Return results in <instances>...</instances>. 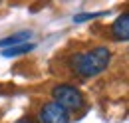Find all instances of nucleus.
<instances>
[{
	"label": "nucleus",
	"instance_id": "f257e3e1",
	"mask_svg": "<svg viewBox=\"0 0 129 123\" xmlns=\"http://www.w3.org/2000/svg\"><path fill=\"white\" fill-rule=\"evenodd\" d=\"M111 60V52L105 46H95L87 52H80L74 54L70 58V66L74 70V74L81 79H89V77L99 76Z\"/></svg>",
	"mask_w": 129,
	"mask_h": 123
},
{
	"label": "nucleus",
	"instance_id": "f03ea898",
	"mask_svg": "<svg viewBox=\"0 0 129 123\" xmlns=\"http://www.w3.org/2000/svg\"><path fill=\"white\" fill-rule=\"evenodd\" d=\"M52 97H54V101H56L58 105H62L68 113L81 109L83 103H85L81 91L78 87L70 85V83H60V85H56V87L52 89Z\"/></svg>",
	"mask_w": 129,
	"mask_h": 123
},
{
	"label": "nucleus",
	"instance_id": "7ed1b4c3",
	"mask_svg": "<svg viewBox=\"0 0 129 123\" xmlns=\"http://www.w3.org/2000/svg\"><path fill=\"white\" fill-rule=\"evenodd\" d=\"M40 121L42 123H70V113L56 101H48L40 107Z\"/></svg>",
	"mask_w": 129,
	"mask_h": 123
},
{
	"label": "nucleus",
	"instance_id": "20e7f679",
	"mask_svg": "<svg viewBox=\"0 0 129 123\" xmlns=\"http://www.w3.org/2000/svg\"><path fill=\"white\" fill-rule=\"evenodd\" d=\"M111 36L119 42L129 40V12H123L115 18V22L111 24Z\"/></svg>",
	"mask_w": 129,
	"mask_h": 123
},
{
	"label": "nucleus",
	"instance_id": "39448f33",
	"mask_svg": "<svg viewBox=\"0 0 129 123\" xmlns=\"http://www.w3.org/2000/svg\"><path fill=\"white\" fill-rule=\"evenodd\" d=\"M30 38H32V32L30 30H20L16 34H10V36L2 38L0 40V48L6 50V48H14V46H20V44H28Z\"/></svg>",
	"mask_w": 129,
	"mask_h": 123
},
{
	"label": "nucleus",
	"instance_id": "423d86ee",
	"mask_svg": "<svg viewBox=\"0 0 129 123\" xmlns=\"http://www.w3.org/2000/svg\"><path fill=\"white\" fill-rule=\"evenodd\" d=\"M34 48H36V44H32V42H28V44H20V46L2 50V56H4V58H16V56H24V54L32 52Z\"/></svg>",
	"mask_w": 129,
	"mask_h": 123
},
{
	"label": "nucleus",
	"instance_id": "0eeeda50",
	"mask_svg": "<svg viewBox=\"0 0 129 123\" xmlns=\"http://www.w3.org/2000/svg\"><path fill=\"white\" fill-rule=\"evenodd\" d=\"M103 14H107V12H83V14H76L74 16V22H76V24H81V22L99 18V16H103Z\"/></svg>",
	"mask_w": 129,
	"mask_h": 123
},
{
	"label": "nucleus",
	"instance_id": "6e6552de",
	"mask_svg": "<svg viewBox=\"0 0 129 123\" xmlns=\"http://www.w3.org/2000/svg\"><path fill=\"white\" fill-rule=\"evenodd\" d=\"M16 123H32L30 119H20V121H16Z\"/></svg>",
	"mask_w": 129,
	"mask_h": 123
}]
</instances>
